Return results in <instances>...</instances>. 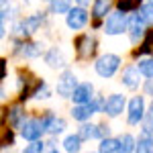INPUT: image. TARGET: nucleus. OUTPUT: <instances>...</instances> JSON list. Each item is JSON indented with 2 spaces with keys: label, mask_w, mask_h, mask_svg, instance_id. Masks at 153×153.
<instances>
[{
  "label": "nucleus",
  "mask_w": 153,
  "mask_h": 153,
  "mask_svg": "<svg viewBox=\"0 0 153 153\" xmlns=\"http://www.w3.org/2000/svg\"><path fill=\"white\" fill-rule=\"evenodd\" d=\"M127 29H129V19H127V12L125 10L118 8L117 12L108 14V19H106V23H104V33L106 35H120V33H125Z\"/></svg>",
  "instance_id": "f257e3e1"
},
{
  "label": "nucleus",
  "mask_w": 153,
  "mask_h": 153,
  "mask_svg": "<svg viewBox=\"0 0 153 153\" xmlns=\"http://www.w3.org/2000/svg\"><path fill=\"white\" fill-rule=\"evenodd\" d=\"M118 65H120V57L114 55V53H106V55H100L98 61L94 63L96 74L102 76V78H112L117 74Z\"/></svg>",
  "instance_id": "f03ea898"
},
{
  "label": "nucleus",
  "mask_w": 153,
  "mask_h": 153,
  "mask_svg": "<svg viewBox=\"0 0 153 153\" xmlns=\"http://www.w3.org/2000/svg\"><path fill=\"white\" fill-rule=\"evenodd\" d=\"M43 120H37V118H31V120H25L23 125H21V135H23V139L27 141H35L39 139L41 135H43Z\"/></svg>",
  "instance_id": "7ed1b4c3"
},
{
  "label": "nucleus",
  "mask_w": 153,
  "mask_h": 153,
  "mask_svg": "<svg viewBox=\"0 0 153 153\" xmlns=\"http://www.w3.org/2000/svg\"><path fill=\"white\" fill-rule=\"evenodd\" d=\"M100 106H104V104H100V100H90L86 104H78L71 110V117L76 118V120H80V123H84V120H88V118L92 117L94 112H98Z\"/></svg>",
  "instance_id": "20e7f679"
},
{
  "label": "nucleus",
  "mask_w": 153,
  "mask_h": 153,
  "mask_svg": "<svg viewBox=\"0 0 153 153\" xmlns=\"http://www.w3.org/2000/svg\"><path fill=\"white\" fill-rule=\"evenodd\" d=\"M145 118V100L143 96H135L129 102V125H139Z\"/></svg>",
  "instance_id": "39448f33"
},
{
  "label": "nucleus",
  "mask_w": 153,
  "mask_h": 153,
  "mask_svg": "<svg viewBox=\"0 0 153 153\" xmlns=\"http://www.w3.org/2000/svg\"><path fill=\"white\" fill-rule=\"evenodd\" d=\"M65 23L70 29L78 31V29H84L86 23H88V12L84 10V6H78V8H71L65 16Z\"/></svg>",
  "instance_id": "423d86ee"
},
{
  "label": "nucleus",
  "mask_w": 153,
  "mask_h": 153,
  "mask_svg": "<svg viewBox=\"0 0 153 153\" xmlns=\"http://www.w3.org/2000/svg\"><path fill=\"white\" fill-rule=\"evenodd\" d=\"M125 96H120V94H112V96H108L104 100V106H102V112H106L108 117H118L120 112H123V108H125Z\"/></svg>",
  "instance_id": "0eeeda50"
},
{
  "label": "nucleus",
  "mask_w": 153,
  "mask_h": 153,
  "mask_svg": "<svg viewBox=\"0 0 153 153\" xmlns=\"http://www.w3.org/2000/svg\"><path fill=\"white\" fill-rule=\"evenodd\" d=\"M76 47H78V57H80V59H90L96 53V41H94V37L82 35L78 41H76Z\"/></svg>",
  "instance_id": "6e6552de"
},
{
  "label": "nucleus",
  "mask_w": 153,
  "mask_h": 153,
  "mask_svg": "<svg viewBox=\"0 0 153 153\" xmlns=\"http://www.w3.org/2000/svg\"><path fill=\"white\" fill-rule=\"evenodd\" d=\"M76 88H78L76 76L71 71H63L61 78H59V82H57V94L59 96H71Z\"/></svg>",
  "instance_id": "1a4fd4ad"
},
{
  "label": "nucleus",
  "mask_w": 153,
  "mask_h": 153,
  "mask_svg": "<svg viewBox=\"0 0 153 153\" xmlns=\"http://www.w3.org/2000/svg\"><path fill=\"white\" fill-rule=\"evenodd\" d=\"M143 25H147V23H145V19H143V14L135 12V14H131V16H129V33H131V41H133V43H137V41L141 39Z\"/></svg>",
  "instance_id": "9d476101"
},
{
  "label": "nucleus",
  "mask_w": 153,
  "mask_h": 153,
  "mask_svg": "<svg viewBox=\"0 0 153 153\" xmlns=\"http://www.w3.org/2000/svg\"><path fill=\"white\" fill-rule=\"evenodd\" d=\"M92 94H94L92 84H80V86L74 90V94H71L70 98L76 102V104H86V102H90V100L94 98Z\"/></svg>",
  "instance_id": "9b49d317"
},
{
  "label": "nucleus",
  "mask_w": 153,
  "mask_h": 153,
  "mask_svg": "<svg viewBox=\"0 0 153 153\" xmlns=\"http://www.w3.org/2000/svg\"><path fill=\"white\" fill-rule=\"evenodd\" d=\"M143 74L139 71V68H135V65H131L127 70L123 71V84L129 88V90H135V88H139V84H141V78Z\"/></svg>",
  "instance_id": "f8f14e48"
},
{
  "label": "nucleus",
  "mask_w": 153,
  "mask_h": 153,
  "mask_svg": "<svg viewBox=\"0 0 153 153\" xmlns=\"http://www.w3.org/2000/svg\"><path fill=\"white\" fill-rule=\"evenodd\" d=\"M43 127H45V131H47L49 135H59L65 129V120L57 118L55 114H47V117L43 118Z\"/></svg>",
  "instance_id": "ddd939ff"
},
{
  "label": "nucleus",
  "mask_w": 153,
  "mask_h": 153,
  "mask_svg": "<svg viewBox=\"0 0 153 153\" xmlns=\"http://www.w3.org/2000/svg\"><path fill=\"white\" fill-rule=\"evenodd\" d=\"M41 23H43V14H35V16H29V19H25L16 31H19V35H29V33H35L37 29H39V25H41Z\"/></svg>",
  "instance_id": "4468645a"
},
{
  "label": "nucleus",
  "mask_w": 153,
  "mask_h": 153,
  "mask_svg": "<svg viewBox=\"0 0 153 153\" xmlns=\"http://www.w3.org/2000/svg\"><path fill=\"white\" fill-rule=\"evenodd\" d=\"M19 55H25V57H39L43 53V47L39 43H23L21 49H16Z\"/></svg>",
  "instance_id": "2eb2a0df"
},
{
  "label": "nucleus",
  "mask_w": 153,
  "mask_h": 153,
  "mask_svg": "<svg viewBox=\"0 0 153 153\" xmlns=\"http://www.w3.org/2000/svg\"><path fill=\"white\" fill-rule=\"evenodd\" d=\"M112 8V0H94V8H92V14L96 19H102L108 14V10Z\"/></svg>",
  "instance_id": "dca6fc26"
},
{
  "label": "nucleus",
  "mask_w": 153,
  "mask_h": 153,
  "mask_svg": "<svg viewBox=\"0 0 153 153\" xmlns=\"http://www.w3.org/2000/svg\"><path fill=\"white\" fill-rule=\"evenodd\" d=\"M137 151H141V153L153 151V137H151V133H145V131H143V135H139V139H137Z\"/></svg>",
  "instance_id": "f3484780"
},
{
  "label": "nucleus",
  "mask_w": 153,
  "mask_h": 153,
  "mask_svg": "<svg viewBox=\"0 0 153 153\" xmlns=\"http://www.w3.org/2000/svg\"><path fill=\"white\" fill-rule=\"evenodd\" d=\"M8 123H10V127H21L25 123V112L21 106H12L8 110Z\"/></svg>",
  "instance_id": "a211bd4d"
},
{
  "label": "nucleus",
  "mask_w": 153,
  "mask_h": 153,
  "mask_svg": "<svg viewBox=\"0 0 153 153\" xmlns=\"http://www.w3.org/2000/svg\"><path fill=\"white\" fill-rule=\"evenodd\" d=\"M98 151L102 153H112V151H120V139H110V137H104Z\"/></svg>",
  "instance_id": "6ab92c4d"
},
{
  "label": "nucleus",
  "mask_w": 153,
  "mask_h": 153,
  "mask_svg": "<svg viewBox=\"0 0 153 153\" xmlns=\"http://www.w3.org/2000/svg\"><path fill=\"white\" fill-rule=\"evenodd\" d=\"M82 137L80 135H70V137H65V141H63V149L65 151H80V147H82Z\"/></svg>",
  "instance_id": "aec40b11"
},
{
  "label": "nucleus",
  "mask_w": 153,
  "mask_h": 153,
  "mask_svg": "<svg viewBox=\"0 0 153 153\" xmlns=\"http://www.w3.org/2000/svg\"><path fill=\"white\" fill-rule=\"evenodd\" d=\"M51 10L57 14H68L71 10V0H51Z\"/></svg>",
  "instance_id": "412c9836"
},
{
  "label": "nucleus",
  "mask_w": 153,
  "mask_h": 153,
  "mask_svg": "<svg viewBox=\"0 0 153 153\" xmlns=\"http://www.w3.org/2000/svg\"><path fill=\"white\" fill-rule=\"evenodd\" d=\"M47 63H49V68H53V70L65 65V63H63V57H61V53H59L57 49H51L47 53Z\"/></svg>",
  "instance_id": "4be33fe9"
},
{
  "label": "nucleus",
  "mask_w": 153,
  "mask_h": 153,
  "mask_svg": "<svg viewBox=\"0 0 153 153\" xmlns=\"http://www.w3.org/2000/svg\"><path fill=\"white\" fill-rule=\"evenodd\" d=\"M78 135L82 139H98V125H82Z\"/></svg>",
  "instance_id": "5701e85b"
},
{
  "label": "nucleus",
  "mask_w": 153,
  "mask_h": 153,
  "mask_svg": "<svg viewBox=\"0 0 153 153\" xmlns=\"http://www.w3.org/2000/svg\"><path fill=\"white\" fill-rule=\"evenodd\" d=\"M120 151L129 153V151H137V141L131 135H123L120 137Z\"/></svg>",
  "instance_id": "b1692460"
},
{
  "label": "nucleus",
  "mask_w": 153,
  "mask_h": 153,
  "mask_svg": "<svg viewBox=\"0 0 153 153\" xmlns=\"http://www.w3.org/2000/svg\"><path fill=\"white\" fill-rule=\"evenodd\" d=\"M137 68L145 78H153V59H141L137 63Z\"/></svg>",
  "instance_id": "393cba45"
},
{
  "label": "nucleus",
  "mask_w": 153,
  "mask_h": 153,
  "mask_svg": "<svg viewBox=\"0 0 153 153\" xmlns=\"http://www.w3.org/2000/svg\"><path fill=\"white\" fill-rule=\"evenodd\" d=\"M141 14L147 25H153V0H149V4H143L141 6Z\"/></svg>",
  "instance_id": "a878e982"
},
{
  "label": "nucleus",
  "mask_w": 153,
  "mask_h": 153,
  "mask_svg": "<svg viewBox=\"0 0 153 153\" xmlns=\"http://www.w3.org/2000/svg\"><path fill=\"white\" fill-rule=\"evenodd\" d=\"M45 149H47V147H45V143L39 141V139L31 141V145H27V147H25V151H27V153H41V151H45Z\"/></svg>",
  "instance_id": "bb28decb"
},
{
  "label": "nucleus",
  "mask_w": 153,
  "mask_h": 153,
  "mask_svg": "<svg viewBox=\"0 0 153 153\" xmlns=\"http://www.w3.org/2000/svg\"><path fill=\"white\" fill-rule=\"evenodd\" d=\"M151 51H153V31H149V35L143 41V47L139 49V53H151Z\"/></svg>",
  "instance_id": "cd10ccee"
},
{
  "label": "nucleus",
  "mask_w": 153,
  "mask_h": 153,
  "mask_svg": "<svg viewBox=\"0 0 153 153\" xmlns=\"http://www.w3.org/2000/svg\"><path fill=\"white\" fill-rule=\"evenodd\" d=\"M143 131H145V133H153V112L151 110L143 118Z\"/></svg>",
  "instance_id": "c85d7f7f"
},
{
  "label": "nucleus",
  "mask_w": 153,
  "mask_h": 153,
  "mask_svg": "<svg viewBox=\"0 0 153 153\" xmlns=\"http://www.w3.org/2000/svg\"><path fill=\"white\" fill-rule=\"evenodd\" d=\"M137 4H139L137 0H120V2H118V8L127 12V10H131L133 6H137Z\"/></svg>",
  "instance_id": "c756f323"
},
{
  "label": "nucleus",
  "mask_w": 153,
  "mask_h": 153,
  "mask_svg": "<svg viewBox=\"0 0 153 153\" xmlns=\"http://www.w3.org/2000/svg\"><path fill=\"white\" fill-rule=\"evenodd\" d=\"M108 133H110V129H108L106 125H98V139H104V137H108Z\"/></svg>",
  "instance_id": "7c9ffc66"
},
{
  "label": "nucleus",
  "mask_w": 153,
  "mask_h": 153,
  "mask_svg": "<svg viewBox=\"0 0 153 153\" xmlns=\"http://www.w3.org/2000/svg\"><path fill=\"white\" fill-rule=\"evenodd\" d=\"M145 92H147V94H151V96H153V80H149V82L145 84Z\"/></svg>",
  "instance_id": "2f4dec72"
},
{
  "label": "nucleus",
  "mask_w": 153,
  "mask_h": 153,
  "mask_svg": "<svg viewBox=\"0 0 153 153\" xmlns=\"http://www.w3.org/2000/svg\"><path fill=\"white\" fill-rule=\"evenodd\" d=\"M76 2H78V4H80V6H86V4H90V2H92V0H76Z\"/></svg>",
  "instance_id": "473e14b6"
},
{
  "label": "nucleus",
  "mask_w": 153,
  "mask_h": 153,
  "mask_svg": "<svg viewBox=\"0 0 153 153\" xmlns=\"http://www.w3.org/2000/svg\"><path fill=\"white\" fill-rule=\"evenodd\" d=\"M47 145H49V147H47L49 151H55V149H57V147H55V143H53V141H49V143H47Z\"/></svg>",
  "instance_id": "72a5a7b5"
},
{
  "label": "nucleus",
  "mask_w": 153,
  "mask_h": 153,
  "mask_svg": "<svg viewBox=\"0 0 153 153\" xmlns=\"http://www.w3.org/2000/svg\"><path fill=\"white\" fill-rule=\"evenodd\" d=\"M149 110H151V112H153V102H151V108H149Z\"/></svg>",
  "instance_id": "f704fd0d"
}]
</instances>
